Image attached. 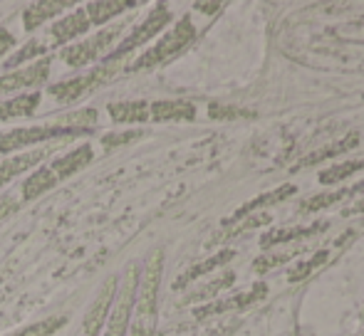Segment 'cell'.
I'll list each match as a JSON object with an SVG mask.
<instances>
[{"label": "cell", "mask_w": 364, "mask_h": 336, "mask_svg": "<svg viewBox=\"0 0 364 336\" xmlns=\"http://www.w3.org/2000/svg\"><path fill=\"white\" fill-rule=\"evenodd\" d=\"M90 131L85 129H70L63 121L55 124H40V126H25V129H10L0 134V151L3 154H13V151H23L28 146H45L55 144V141H73L77 136H85Z\"/></svg>", "instance_id": "obj_1"}, {"label": "cell", "mask_w": 364, "mask_h": 336, "mask_svg": "<svg viewBox=\"0 0 364 336\" xmlns=\"http://www.w3.org/2000/svg\"><path fill=\"white\" fill-rule=\"evenodd\" d=\"M193 38H196V28H193L191 18L183 15V18L178 20V23L173 25V28L168 30V33L164 35L156 45H151L146 52H141L139 57L129 65V72L151 69V67H159V65L168 62V60H173L178 52H183V50L193 43Z\"/></svg>", "instance_id": "obj_2"}, {"label": "cell", "mask_w": 364, "mask_h": 336, "mask_svg": "<svg viewBox=\"0 0 364 336\" xmlns=\"http://www.w3.org/2000/svg\"><path fill=\"white\" fill-rule=\"evenodd\" d=\"M136 287H139V269L129 264L122 279L117 282L114 302H112L109 317L102 329V336H127L132 327V312L136 307Z\"/></svg>", "instance_id": "obj_3"}, {"label": "cell", "mask_w": 364, "mask_h": 336, "mask_svg": "<svg viewBox=\"0 0 364 336\" xmlns=\"http://www.w3.org/2000/svg\"><path fill=\"white\" fill-rule=\"evenodd\" d=\"M124 30H127V20H119V23H114V25H105V28H100V33L80 40L77 45L65 47L63 52H60V57H63V62L70 65V67L92 65L100 57H105V52L117 43V38H119Z\"/></svg>", "instance_id": "obj_4"}, {"label": "cell", "mask_w": 364, "mask_h": 336, "mask_svg": "<svg viewBox=\"0 0 364 336\" xmlns=\"http://www.w3.org/2000/svg\"><path fill=\"white\" fill-rule=\"evenodd\" d=\"M117 69H119V65L107 62L105 60L102 67H95L85 74H77V77H70V79H65V82L53 84L50 86V94H53L58 101H63V104H73V101H77L80 96L92 94V91L100 89L102 84L109 82V79L117 74Z\"/></svg>", "instance_id": "obj_5"}, {"label": "cell", "mask_w": 364, "mask_h": 336, "mask_svg": "<svg viewBox=\"0 0 364 336\" xmlns=\"http://www.w3.org/2000/svg\"><path fill=\"white\" fill-rule=\"evenodd\" d=\"M161 269H164V250H154L146 257L144 269L139 272V287H136V319L154 322L159 302V287H161Z\"/></svg>", "instance_id": "obj_6"}, {"label": "cell", "mask_w": 364, "mask_h": 336, "mask_svg": "<svg viewBox=\"0 0 364 336\" xmlns=\"http://www.w3.org/2000/svg\"><path fill=\"white\" fill-rule=\"evenodd\" d=\"M168 23H171V10H168L164 3L154 5L151 13H149L146 18H144V23H139L136 28H132V33H127V38L119 43V47H117L114 52L107 57V62H119L124 55H129L132 50L146 45L149 40L154 38V35L161 33V30L166 28Z\"/></svg>", "instance_id": "obj_7"}, {"label": "cell", "mask_w": 364, "mask_h": 336, "mask_svg": "<svg viewBox=\"0 0 364 336\" xmlns=\"http://www.w3.org/2000/svg\"><path fill=\"white\" fill-rule=\"evenodd\" d=\"M50 65L53 60L45 55L38 62L25 65L13 72L0 74V94H10V91H23V89H35V86H43L50 77Z\"/></svg>", "instance_id": "obj_8"}, {"label": "cell", "mask_w": 364, "mask_h": 336, "mask_svg": "<svg viewBox=\"0 0 364 336\" xmlns=\"http://www.w3.org/2000/svg\"><path fill=\"white\" fill-rule=\"evenodd\" d=\"M117 282L119 277H109L102 289L95 294V299L90 302L85 312V319H82V334L85 336H100L102 329L107 324V317H109V309H112V302H114V292H117Z\"/></svg>", "instance_id": "obj_9"}, {"label": "cell", "mask_w": 364, "mask_h": 336, "mask_svg": "<svg viewBox=\"0 0 364 336\" xmlns=\"http://www.w3.org/2000/svg\"><path fill=\"white\" fill-rule=\"evenodd\" d=\"M65 144H68V141H55V144H45L35 151H20V154L5 159L3 164H0V186L10 183L13 178L23 176L25 171H30V168H35L38 164H43L45 159H50V156H53L55 151Z\"/></svg>", "instance_id": "obj_10"}, {"label": "cell", "mask_w": 364, "mask_h": 336, "mask_svg": "<svg viewBox=\"0 0 364 336\" xmlns=\"http://www.w3.org/2000/svg\"><path fill=\"white\" fill-rule=\"evenodd\" d=\"M90 28L92 25H90V20H87L85 8H77L75 13H68L63 20H58V23L50 28V43H53L55 47L68 45L70 40L80 38V35L87 33Z\"/></svg>", "instance_id": "obj_11"}, {"label": "cell", "mask_w": 364, "mask_h": 336, "mask_svg": "<svg viewBox=\"0 0 364 336\" xmlns=\"http://www.w3.org/2000/svg\"><path fill=\"white\" fill-rule=\"evenodd\" d=\"M92 159H95V151H92V146L82 144V146H75V149L68 151V154L58 156V159L50 164V171L55 173V178H58V181H65V178L75 176V173L82 171L85 166H90Z\"/></svg>", "instance_id": "obj_12"}, {"label": "cell", "mask_w": 364, "mask_h": 336, "mask_svg": "<svg viewBox=\"0 0 364 336\" xmlns=\"http://www.w3.org/2000/svg\"><path fill=\"white\" fill-rule=\"evenodd\" d=\"M68 8H73L70 0H38V3L28 5V8L23 10V28L28 30V33H33V30H38L43 23L58 18V15Z\"/></svg>", "instance_id": "obj_13"}, {"label": "cell", "mask_w": 364, "mask_h": 336, "mask_svg": "<svg viewBox=\"0 0 364 336\" xmlns=\"http://www.w3.org/2000/svg\"><path fill=\"white\" fill-rule=\"evenodd\" d=\"M149 119L151 121H193L196 106L186 99H164L149 104Z\"/></svg>", "instance_id": "obj_14"}, {"label": "cell", "mask_w": 364, "mask_h": 336, "mask_svg": "<svg viewBox=\"0 0 364 336\" xmlns=\"http://www.w3.org/2000/svg\"><path fill=\"white\" fill-rule=\"evenodd\" d=\"M139 3H132V0H92V3L85 5V13H87V20L90 25H107L112 18L122 15L124 10H132L136 8Z\"/></svg>", "instance_id": "obj_15"}, {"label": "cell", "mask_w": 364, "mask_h": 336, "mask_svg": "<svg viewBox=\"0 0 364 336\" xmlns=\"http://www.w3.org/2000/svg\"><path fill=\"white\" fill-rule=\"evenodd\" d=\"M40 106V91H25L13 99L0 101V121L10 119H25V116H33Z\"/></svg>", "instance_id": "obj_16"}, {"label": "cell", "mask_w": 364, "mask_h": 336, "mask_svg": "<svg viewBox=\"0 0 364 336\" xmlns=\"http://www.w3.org/2000/svg\"><path fill=\"white\" fill-rule=\"evenodd\" d=\"M112 121L117 124H141L149 121V101L144 99H132V101H112L107 106Z\"/></svg>", "instance_id": "obj_17"}, {"label": "cell", "mask_w": 364, "mask_h": 336, "mask_svg": "<svg viewBox=\"0 0 364 336\" xmlns=\"http://www.w3.org/2000/svg\"><path fill=\"white\" fill-rule=\"evenodd\" d=\"M325 228H330V223H327V220L312 223V225H302V228H280V230L265 233V235L260 237V245H263V247H273V245H280V242L300 240V237L317 235V233H322Z\"/></svg>", "instance_id": "obj_18"}, {"label": "cell", "mask_w": 364, "mask_h": 336, "mask_svg": "<svg viewBox=\"0 0 364 336\" xmlns=\"http://www.w3.org/2000/svg\"><path fill=\"white\" fill-rule=\"evenodd\" d=\"M55 183H58V178H55V173L50 171V166L38 168V171H33L23 181V188H20V201L23 203L35 201V198H40L43 193L53 191Z\"/></svg>", "instance_id": "obj_19"}, {"label": "cell", "mask_w": 364, "mask_h": 336, "mask_svg": "<svg viewBox=\"0 0 364 336\" xmlns=\"http://www.w3.org/2000/svg\"><path fill=\"white\" fill-rule=\"evenodd\" d=\"M357 144H360V136H357V134H350V136H345V139L335 141V144L322 146V149H317L315 154H307L305 159L300 161V164L292 166V173L300 171V168H307V166H317V164H322V161H327V159H335V156L345 154V151H352Z\"/></svg>", "instance_id": "obj_20"}, {"label": "cell", "mask_w": 364, "mask_h": 336, "mask_svg": "<svg viewBox=\"0 0 364 336\" xmlns=\"http://www.w3.org/2000/svg\"><path fill=\"white\" fill-rule=\"evenodd\" d=\"M265 294H268V287H265V284L260 282V284H255V287H253V292L238 294L235 299H225V302H216V304H208V307L198 309L196 317L203 319V317H208V314L225 312V309H243V307H248V304H253V302H258V299H263Z\"/></svg>", "instance_id": "obj_21"}, {"label": "cell", "mask_w": 364, "mask_h": 336, "mask_svg": "<svg viewBox=\"0 0 364 336\" xmlns=\"http://www.w3.org/2000/svg\"><path fill=\"white\" fill-rule=\"evenodd\" d=\"M297 188L295 186H280V188H275V191H268V193H263V196H258V198H253V201H248V203H243V206L235 211V215L230 218V220H240V218H245V215H250V213H255L258 208H263V206H273V203H280V201H285V198H290L292 193H295Z\"/></svg>", "instance_id": "obj_22"}, {"label": "cell", "mask_w": 364, "mask_h": 336, "mask_svg": "<svg viewBox=\"0 0 364 336\" xmlns=\"http://www.w3.org/2000/svg\"><path fill=\"white\" fill-rule=\"evenodd\" d=\"M362 188H364V183H357V186H352V188H340V191H330V193H317V196L305 198V201L300 203V211H302V213L322 211V208L335 206V203H340L342 198L355 196V193H360Z\"/></svg>", "instance_id": "obj_23"}, {"label": "cell", "mask_w": 364, "mask_h": 336, "mask_svg": "<svg viewBox=\"0 0 364 336\" xmlns=\"http://www.w3.org/2000/svg\"><path fill=\"white\" fill-rule=\"evenodd\" d=\"M235 257V252L233 250H220L218 254H213V257H208L206 262H198V264H193L188 272H183L181 277L176 279V284L173 287L176 289H183L186 287L188 282H193V279H198L201 274H208L211 269H216V267H220V264H225V262H230V259Z\"/></svg>", "instance_id": "obj_24"}, {"label": "cell", "mask_w": 364, "mask_h": 336, "mask_svg": "<svg viewBox=\"0 0 364 336\" xmlns=\"http://www.w3.org/2000/svg\"><path fill=\"white\" fill-rule=\"evenodd\" d=\"M45 52H48V43H43V40H30V43H25L23 47L18 50L15 55H10L8 60H5V72H13V69H20L28 60L33 57H45Z\"/></svg>", "instance_id": "obj_25"}, {"label": "cell", "mask_w": 364, "mask_h": 336, "mask_svg": "<svg viewBox=\"0 0 364 336\" xmlns=\"http://www.w3.org/2000/svg\"><path fill=\"white\" fill-rule=\"evenodd\" d=\"M364 168V159L362 161H347V164H340V166H332L330 171H322L320 173V183L325 186H332V183H340L345 178H350L352 173L362 171Z\"/></svg>", "instance_id": "obj_26"}, {"label": "cell", "mask_w": 364, "mask_h": 336, "mask_svg": "<svg viewBox=\"0 0 364 336\" xmlns=\"http://www.w3.org/2000/svg\"><path fill=\"white\" fill-rule=\"evenodd\" d=\"M233 282H235V274H233V272H223L218 279H213V282H208V284H203V287H198L193 294H188V297H186V302H198V299L213 297V294H216L218 289L230 287V284H233Z\"/></svg>", "instance_id": "obj_27"}, {"label": "cell", "mask_w": 364, "mask_h": 336, "mask_svg": "<svg viewBox=\"0 0 364 336\" xmlns=\"http://www.w3.org/2000/svg\"><path fill=\"white\" fill-rule=\"evenodd\" d=\"M327 257H330V250H320V252H315L310 259H307V262L297 264V267L292 269V272L288 274V279H290V282H300V279H305L307 274L312 272V269H317V267H320V264H325V262H327Z\"/></svg>", "instance_id": "obj_28"}, {"label": "cell", "mask_w": 364, "mask_h": 336, "mask_svg": "<svg viewBox=\"0 0 364 336\" xmlns=\"http://www.w3.org/2000/svg\"><path fill=\"white\" fill-rule=\"evenodd\" d=\"M297 252H300V250H290V252H280V254H260V257L253 262V269L263 274V272H268V269L278 267V264L288 262L292 254H297Z\"/></svg>", "instance_id": "obj_29"}, {"label": "cell", "mask_w": 364, "mask_h": 336, "mask_svg": "<svg viewBox=\"0 0 364 336\" xmlns=\"http://www.w3.org/2000/svg\"><path fill=\"white\" fill-rule=\"evenodd\" d=\"M141 136V131H112V134L102 136V146L107 151L117 149V146H124V144H132Z\"/></svg>", "instance_id": "obj_30"}, {"label": "cell", "mask_w": 364, "mask_h": 336, "mask_svg": "<svg viewBox=\"0 0 364 336\" xmlns=\"http://www.w3.org/2000/svg\"><path fill=\"white\" fill-rule=\"evenodd\" d=\"M208 116H213V119H238V116H250V111L235 109V106L211 104L208 106Z\"/></svg>", "instance_id": "obj_31"}, {"label": "cell", "mask_w": 364, "mask_h": 336, "mask_svg": "<svg viewBox=\"0 0 364 336\" xmlns=\"http://www.w3.org/2000/svg\"><path fill=\"white\" fill-rule=\"evenodd\" d=\"M18 208H20V198H15V196H3V198H0V223L8 220V218L13 215Z\"/></svg>", "instance_id": "obj_32"}, {"label": "cell", "mask_w": 364, "mask_h": 336, "mask_svg": "<svg viewBox=\"0 0 364 336\" xmlns=\"http://www.w3.org/2000/svg\"><path fill=\"white\" fill-rule=\"evenodd\" d=\"M127 336H151V322H144V319H136L129 327V334Z\"/></svg>", "instance_id": "obj_33"}, {"label": "cell", "mask_w": 364, "mask_h": 336, "mask_svg": "<svg viewBox=\"0 0 364 336\" xmlns=\"http://www.w3.org/2000/svg\"><path fill=\"white\" fill-rule=\"evenodd\" d=\"M15 47V38L13 33H8L5 28H0V57H3L5 52H10V50Z\"/></svg>", "instance_id": "obj_34"}, {"label": "cell", "mask_w": 364, "mask_h": 336, "mask_svg": "<svg viewBox=\"0 0 364 336\" xmlns=\"http://www.w3.org/2000/svg\"><path fill=\"white\" fill-rule=\"evenodd\" d=\"M263 223H270V215H268V213H258L255 218H250L248 223H243V225L238 228V233L250 230V228H258V225H263Z\"/></svg>", "instance_id": "obj_35"}, {"label": "cell", "mask_w": 364, "mask_h": 336, "mask_svg": "<svg viewBox=\"0 0 364 336\" xmlns=\"http://www.w3.org/2000/svg\"><path fill=\"white\" fill-rule=\"evenodd\" d=\"M193 8H196V10H206V13H213V10L223 8V3H196Z\"/></svg>", "instance_id": "obj_36"}, {"label": "cell", "mask_w": 364, "mask_h": 336, "mask_svg": "<svg viewBox=\"0 0 364 336\" xmlns=\"http://www.w3.org/2000/svg\"><path fill=\"white\" fill-rule=\"evenodd\" d=\"M355 213H364V198H362L360 203H355V206H352V208H347L345 215H355Z\"/></svg>", "instance_id": "obj_37"}, {"label": "cell", "mask_w": 364, "mask_h": 336, "mask_svg": "<svg viewBox=\"0 0 364 336\" xmlns=\"http://www.w3.org/2000/svg\"><path fill=\"white\" fill-rule=\"evenodd\" d=\"M360 336H364V334H360Z\"/></svg>", "instance_id": "obj_38"}]
</instances>
